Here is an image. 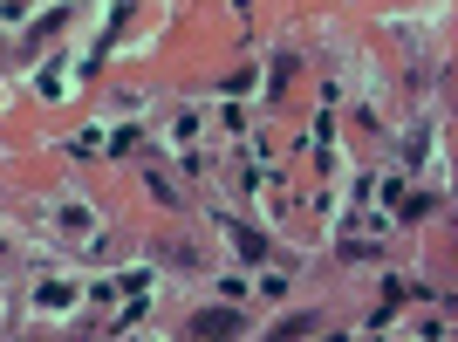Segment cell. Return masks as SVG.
<instances>
[{"mask_svg":"<svg viewBox=\"0 0 458 342\" xmlns=\"http://www.w3.org/2000/svg\"><path fill=\"white\" fill-rule=\"evenodd\" d=\"M219 227L233 233V247L247 253V261H267V240H260V233H253V227H240V219H219Z\"/></svg>","mask_w":458,"mask_h":342,"instance_id":"7a4b0ae2","label":"cell"},{"mask_svg":"<svg viewBox=\"0 0 458 342\" xmlns=\"http://www.w3.org/2000/svg\"><path fill=\"white\" fill-rule=\"evenodd\" d=\"M191 336H240V329H247V322H240V315H233V308H199V315H191Z\"/></svg>","mask_w":458,"mask_h":342,"instance_id":"6da1fadb","label":"cell"},{"mask_svg":"<svg viewBox=\"0 0 458 342\" xmlns=\"http://www.w3.org/2000/svg\"><path fill=\"white\" fill-rule=\"evenodd\" d=\"M157 261H172V267H199V253H191L185 240H157Z\"/></svg>","mask_w":458,"mask_h":342,"instance_id":"3957f363","label":"cell"}]
</instances>
